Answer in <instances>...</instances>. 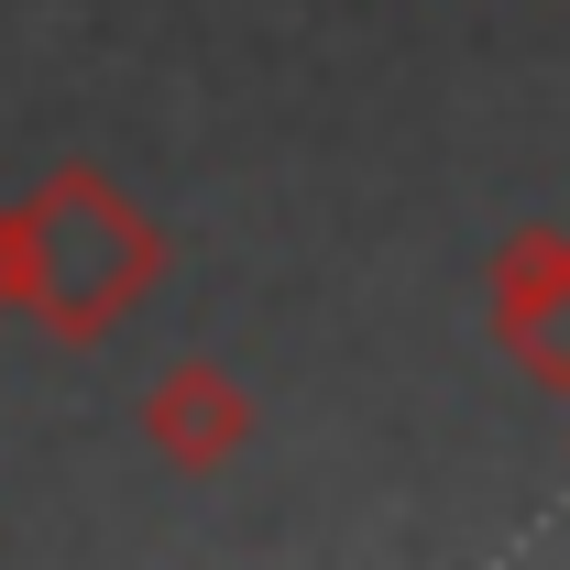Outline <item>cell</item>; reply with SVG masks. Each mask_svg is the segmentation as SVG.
Instances as JSON below:
<instances>
[{"label":"cell","mask_w":570,"mask_h":570,"mask_svg":"<svg viewBox=\"0 0 570 570\" xmlns=\"http://www.w3.org/2000/svg\"><path fill=\"white\" fill-rule=\"evenodd\" d=\"M22 296H33V253H22V198L0 209V318H22Z\"/></svg>","instance_id":"cell-4"},{"label":"cell","mask_w":570,"mask_h":570,"mask_svg":"<svg viewBox=\"0 0 570 570\" xmlns=\"http://www.w3.org/2000/svg\"><path fill=\"white\" fill-rule=\"evenodd\" d=\"M483 318H494L504 362L570 406V230H549V219L504 230L483 264Z\"/></svg>","instance_id":"cell-2"},{"label":"cell","mask_w":570,"mask_h":570,"mask_svg":"<svg viewBox=\"0 0 570 570\" xmlns=\"http://www.w3.org/2000/svg\"><path fill=\"white\" fill-rule=\"evenodd\" d=\"M142 439H154L165 472H219V461H242V439H253L242 373H219V362H198V352L165 362L154 395H142Z\"/></svg>","instance_id":"cell-3"},{"label":"cell","mask_w":570,"mask_h":570,"mask_svg":"<svg viewBox=\"0 0 570 570\" xmlns=\"http://www.w3.org/2000/svg\"><path fill=\"white\" fill-rule=\"evenodd\" d=\"M22 253H33V296H22V318L45 330V341H99V330H121L154 275H165V230L142 209L121 176H99V165H56L33 198H22Z\"/></svg>","instance_id":"cell-1"}]
</instances>
